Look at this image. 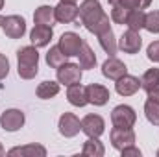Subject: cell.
Wrapping results in <instances>:
<instances>
[{"instance_id": "6da1fadb", "label": "cell", "mask_w": 159, "mask_h": 157, "mask_svg": "<svg viewBox=\"0 0 159 157\" xmlns=\"http://www.w3.org/2000/svg\"><path fill=\"white\" fill-rule=\"evenodd\" d=\"M80 19L91 34H96L104 24H109V17L104 13L98 0H83L80 6Z\"/></svg>"}, {"instance_id": "7a4b0ae2", "label": "cell", "mask_w": 159, "mask_h": 157, "mask_svg": "<svg viewBox=\"0 0 159 157\" xmlns=\"http://www.w3.org/2000/svg\"><path fill=\"white\" fill-rule=\"evenodd\" d=\"M17 72L22 79H34L39 72V52L32 46H22L17 50Z\"/></svg>"}, {"instance_id": "3957f363", "label": "cell", "mask_w": 159, "mask_h": 157, "mask_svg": "<svg viewBox=\"0 0 159 157\" xmlns=\"http://www.w3.org/2000/svg\"><path fill=\"white\" fill-rule=\"evenodd\" d=\"M2 30H4V34H6L9 39H20V37L26 34V20H24L20 15L4 17Z\"/></svg>"}, {"instance_id": "277c9868", "label": "cell", "mask_w": 159, "mask_h": 157, "mask_svg": "<svg viewBox=\"0 0 159 157\" xmlns=\"http://www.w3.org/2000/svg\"><path fill=\"white\" fill-rule=\"evenodd\" d=\"M111 122L117 128H133V124L137 122V115H135L133 107L122 104L111 111Z\"/></svg>"}, {"instance_id": "5b68a950", "label": "cell", "mask_w": 159, "mask_h": 157, "mask_svg": "<svg viewBox=\"0 0 159 157\" xmlns=\"http://www.w3.org/2000/svg\"><path fill=\"white\" fill-rule=\"evenodd\" d=\"M57 81L63 85H74L81 81V67L76 63H63L57 67Z\"/></svg>"}, {"instance_id": "8992f818", "label": "cell", "mask_w": 159, "mask_h": 157, "mask_svg": "<svg viewBox=\"0 0 159 157\" xmlns=\"http://www.w3.org/2000/svg\"><path fill=\"white\" fill-rule=\"evenodd\" d=\"M85 41L80 37L78 34H74V32H65L61 37H59V48H61V52L67 56V57H72V56H78L80 50H81V44H83Z\"/></svg>"}, {"instance_id": "52a82bcc", "label": "cell", "mask_w": 159, "mask_h": 157, "mask_svg": "<svg viewBox=\"0 0 159 157\" xmlns=\"http://www.w3.org/2000/svg\"><path fill=\"white\" fill-rule=\"evenodd\" d=\"M54 17H56V22H61V24L74 22L80 17V7L72 2H59L54 7Z\"/></svg>"}, {"instance_id": "ba28073f", "label": "cell", "mask_w": 159, "mask_h": 157, "mask_svg": "<svg viewBox=\"0 0 159 157\" xmlns=\"http://www.w3.org/2000/svg\"><path fill=\"white\" fill-rule=\"evenodd\" d=\"M109 139H111V146L122 150L126 146H131L135 142V131L131 128H113L111 133H109Z\"/></svg>"}, {"instance_id": "9c48e42d", "label": "cell", "mask_w": 159, "mask_h": 157, "mask_svg": "<svg viewBox=\"0 0 159 157\" xmlns=\"http://www.w3.org/2000/svg\"><path fill=\"white\" fill-rule=\"evenodd\" d=\"M24 113L20 109H6L0 117V126L4 131H17L24 126Z\"/></svg>"}, {"instance_id": "30bf717a", "label": "cell", "mask_w": 159, "mask_h": 157, "mask_svg": "<svg viewBox=\"0 0 159 157\" xmlns=\"http://www.w3.org/2000/svg\"><path fill=\"white\" fill-rule=\"evenodd\" d=\"M57 128H59V133L63 137L70 139V137H76L80 131H81V122H80V118L74 113H63L59 117Z\"/></svg>"}, {"instance_id": "8fae6325", "label": "cell", "mask_w": 159, "mask_h": 157, "mask_svg": "<svg viewBox=\"0 0 159 157\" xmlns=\"http://www.w3.org/2000/svg\"><path fill=\"white\" fill-rule=\"evenodd\" d=\"M141 46H143L141 34L135 32V30H129V28L122 34V37L119 41V48L122 52H126V54H137L141 50Z\"/></svg>"}, {"instance_id": "7c38bea8", "label": "cell", "mask_w": 159, "mask_h": 157, "mask_svg": "<svg viewBox=\"0 0 159 157\" xmlns=\"http://www.w3.org/2000/svg\"><path fill=\"white\" fill-rule=\"evenodd\" d=\"M102 74L107 79L117 81V79L122 78L124 74H128V67H126L120 59H117L115 56H109V59H106L104 65H102Z\"/></svg>"}, {"instance_id": "4fadbf2b", "label": "cell", "mask_w": 159, "mask_h": 157, "mask_svg": "<svg viewBox=\"0 0 159 157\" xmlns=\"http://www.w3.org/2000/svg\"><path fill=\"white\" fill-rule=\"evenodd\" d=\"M94 35L98 37V43H100V46L104 48L106 54H109V56H115V54H117L119 44H117V41H115V34H113V30H111L109 24H104Z\"/></svg>"}, {"instance_id": "5bb4252c", "label": "cell", "mask_w": 159, "mask_h": 157, "mask_svg": "<svg viewBox=\"0 0 159 157\" xmlns=\"http://www.w3.org/2000/svg\"><path fill=\"white\" fill-rule=\"evenodd\" d=\"M106 129V122L100 115H87L81 120V131L87 137H100Z\"/></svg>"}, {"instance_id": "9a60e30c", "label": "cell", "mask_w": 159, "mask_h": 157, "mask_svg": "<svg viewBox=\"0 0 159 157\" xmlns=\"http://www.w3.org/2000/svg\"><path fill=\"white\" fill-rule=\"evenodd\" d=\"M85 94H87V102L93 104V105H106L107 100L111 98L109 91L100 85V83H91L85 87Z\"/></svg>"}, {"instance_id": "2e32d148", "label": "cell", "mask_w": 159, "mask_h": 157, "mask_svg": "<svg viewBox=\"0 0 159 157\" xmlns=\"http://www.w3.org/2000/svg\"><path fill=\"white\" fill-rule=\"evenodd\" d=\"M115 89L120 96H131L141 89V79L135 78V76H129V74H124L122 78L117 79Z\"/></svg>"}, {"instance_id": "e0dca14e", "label": "cell", "mask_w": 159, "mask_h": 157, "mask_svg": "<svg viewBox=\"0 0 159 157\" xmlns=\"http://www.w3.org/2000/svg\"><path fill=\"white\" fill-rule=\"evenodd\" d=\"M54 32H52V26H44V24H35L34 30L30 32V41L35 48H43L46 46L50 39H52Z\"/></svg>"}, {"instance_id": "ac0fdd59", "label": "cell", "mask_w": 159, "mask_h": 157, "mask_svg": "<svg viewBox=\"0 0 159 157\" xmlns=\"http://www.w3.org/2000/svg\"><path fill=\"white\" fill-rule=\"evenodd\" d=\"M67 100H69L72 105H76V107H83V105H87L89 102H87L85 87H83L81 83L69 85V89H67Z\"/></svg>"}, {"instance_id": "d6986e66", "label": "cell", "mask_w": 159, "mask_h": 157, "mask_svg": "<svg viewBox=\"0 0 159 157\" xmlns=\"http://www.w3.org/2000/svg\"><path fill=\"white\" fill-rule=\"evenodd\" d=\"M9 155H20V157H44L46 155V148L41 144H26V146H19V148H11L7 152Z\"/></svg>"}, {"instance_id": "ffe728a7", "label": "cell", "mask_w": 159, "mask_h": 157, "mask_svg": "<svg viewBox=\"0 0 159 157\" xmlns=\"http://www.w3.org/2000/svg\"><path fill=\"white\" fill-rule=\"evenodd\" d=\"M81 154H83V155H89V157H102L106 154V148H104V144L100 142L98 137H89V139L83 142Z\"/></svg>"}, {"instance_id": "44dd1931", "label": "cell", "mask_w": 159, "mask_h": 157, "mask_svg": "<svg viewBox=\"0 0 159 157\" xmlns=\"http://www.w3.org/2000/svg\"><path fill=\"white\" fill-rule=\"evenodd\" d=\"M59 81H43V83H39L37 85V89H35V94H37V98H41V100H50V98H54L57 92H59Z\"/></svg>"}, {"instance_id": "7402d4cb", "label": "cell", "mask_w": 159, "mask_h": 157, "mask_svg": "<svg viewBox=\"0 0 159 157\" xmlns=\"http://www.w3.org/2000/svg\"><path fill=\"white\" fill-rule=\"evenodd\" d=\"M34 20L35 24H44V26H52L56 17H54V7L52 6H39L34 13Z\"/></svg>"}, {"instance_id": "603a6c76", "label": "cell", "mask_w": 159, "mask_h": 157, "mask_svg": "<svg viewBox=\"0 0 159 157\" xmlns=\"http://www.w3.org/2000/svg\"><path fill=\"white\" fill-rule=\"evenodd\" d=\"M78 57H80V67H81V69H94V65H96V56H94L93 48H91L87 43L81 44V50H80Z\"/></svg>"}, {"instance_id": "cb8c5ba5", "label": "cell", "mask_w": 159, "mask_h": 157, "mask_svg": "<svg viewBox=\"0 0 159 157\" xmlns=\"http://www.w3.org/2000/svg\"><path fill=\"white\" fill-rule=\"evenodd\" d=\"M144 17H146V13H144L143 9H131V11H129V15H128L126 26H128L129 30L139 32V30H143V28H144Z\"/></svg>"}, {"instance_id": "d4e9b609", "label": "cell", "mask_w": 159, "mask_h": 157, "mask_svg": "<svg viewBox=\"0 0 159 157\" xmlns=\"http://www.w3.org/2000/svg\"><path fill=\"white\" fill-rule=\"evenodd\" d=\"M65 61H67V56L61 52L59 46H52V48L48 50V54H46V63H48V67L57 69V67L63 65Z\"/></svg>"}, {"instance_id": "484cf974", "label": "cell", "mask_w": 159, "mask_h": 157, "mask_svg": "<svg viewBox=\"0 0 159 157\" xmlns=\"http://www.w3.org/2000/svg\"><path fill=\"white\" fill-rule=\"evenodd\" d=\"M159 83V69H148L143 78H141V89L150 91L152 87H156Z\"/></svg>"}, {"instance_id": "4316f807", "label": "cell", "mask_w": 159, "mask_h": 157, "mask_svg": "<svg viewBox=\"0 0 159 157\" xmlns=\"http://www.w3.org/2000/svg\"><path fill=\"white\" fill-rule=\"evenodd\" d=\"M144 115H146V118H148L150 124L159 126V104L157 102L146 100V104H144Z\"/></svg>"}, {"instance_id": "83f0119b", "label": "cell", "mask_w": 159, "mask_h": 157, "mask_svg": "<svg viewBox=\"0 0 159 157\" xmlns=\"http://www.w3.org/2000/svg\"><path fill=\"white\" fill-rule=\"evenodd\" d=\"M129 11L131 9L126 7V6H113V9H111V20L117 22V24H126Z\"/></svg>"}, {"instance_id": "f1b7e54d", "label": "cell", "mask_w": 159, "mask_h": 157, "mask_svg": "<svg viewBox=\"0 0 159 157\" xmlns=\"http://www.w3.org/2000/svg\"><path fill=\"white\" fill-rule=\"evenodd\" d=\"M144 30L150 34H159V11H150L144 17Z\"/></svg>"}, {"instance_id": "f546056e", "label": "cell", "mask_w": 159, "mask_h": 157, "mask_svg": "<svg viewBox=\"0 0 159 157\" xmlns=\"http://www.w3.org/2000/svg\"><path fill=\"white\" fill-rule=\"evenodd\" d=\"M152 4V0H120L119 6H126L129 9H146Z\"/></svg>"}, {"instance_id": "4dcf8cb0", "label": "cell", "mask_w": 159, "mask_h": 157, "mask_svg": "<svg viewBox=\"0 0 159 157\" xmlns=\"http://www.w3.org/2000/svg\"><path fill=\"white\" fill-rule=\"evenodd\" d=\"M146 56H148L150 61L159 63V41H154V43L148 44V48H146Z\"/></svg>"}, {"instance_id": "1f68e13d", "label": "cell", "mask_w": 159, "mask_h": 157, "mask_svg": "<svg viewBox=\"0 0 159 157\" xmlns=\"http://www.w3.org/2000/svg\"><path fill=\"white\" fill-rule=\"evenodd\" d=\"M9 74V61L4 54H0V79H4Z\"/></svg>"}, {"instance_id": "d6a6232c", "label": "cell", "mask_w": 159, "mask_h": 157, "mask_svg": "<svg viewBox=\"0 0 159 157\" xmlns=\"http://www.w3.org/2000/svg\"><path fill=\"white\" fill-rule=\"evenodd\" d=\"M120 154H122V157H141V150H139V148H135V146L131 144V146L122 148V150H120Z\"/></svg>"}, {"instance_id": "836d02e7", "label": "cell", "mask_w": 159, "mask_h": 157, "mask_svg": "<svg viewBox=\"0 0 159 157\" xmlns=\"http://www.w3.org/2000/svg\"><path fill=\"white\" fill-rule=\"evenodd\" d=\"M146 94H148V100H154V102L159 104V83L156 87H152L150 91H146Z\"/></svg>"}, {"instance_id": "e575fe53", "label": "cell", "mask_w": 159, "mask_h": 157, "mask_svg": "<svg viewBox=\"0 0 159 157\" xmlns=\"http://www.w3.org/2000/svg\"><path fill=\"white\" fill-rule=\"evenodd\" d=\"M107 2H109L111 6H119V4H120V0H107Z\"/></svg>"}, {"instance_id": "d590c367", "label": "cell", "mask_w": 159, "mask_h": 157, "mask_svg": "<svg viewBox=\"0 0 159 157\" xmlns=\"http://www.w3.org/2000/svg\"><path fill=\"white\" fill-rule=\"evenodd\" d=\"M4 154H6V150H4V146H2V144H0V157L4 155Z\"/></svg>"}, {"instance_id": "8d00e7d4", "label": "cell", "mask_w": 159, "mask_h": 157, "mask_svg": "<svg viewBox=\"0 0 159 157\" xmlns=\"http://www.w3.org/2000/svg\"><path fill=\"white\" fill-rule=\"evenodd\" d=\"M59 2H72V4H76V0H59Z\"/></svg>"}, {"instance_id": "74e56055", "label": "cell", "mask_w": 159, "mask_h": 157, "mask_svg": "<svg viewBox=\"0 0 159 157\" xmlns=\"http://www.w3.org/2000/svg\"><path fill=\"white\" fill-rule=\"evenodd\" d=\"M2 7H4V0H0V9H2Z\"/></svg>"}, {"instance_id": "f35d334b", "label": "cell", "mask_w": 159, "mask_h": 157, "mask_svg": "<svg viewBox=\"0 0 159 157\" xmlns=\"http://www.w3.org/2000/svg\"><path fill=\"white\" fill-rule=\"evenodd\" d=\"M2 22H4V17H0V26H2Z\"/></svg>"}, {"instance_id": "ab89813d", "label": "cell", "mask_w": 159, "mask_h": 157, "mask_svg": "<svg viewBox=\"0 0 159 157\" xmlns=\"http://www.w3.org/2000/svg\"><path fill=\"white\" fill-rule=\"evenodd\" d=\"M157 157H159V150H157Z\"/></svg>"}]
</instances>
